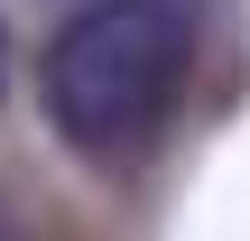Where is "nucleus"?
<instances>
[{
	"mask_svg": "<svg viewBox=\"0 0 250 241\" xmlns=\"http://www.w3.org/2000/svg\"><path fill=\"white\" fill-rule=\"evenodd\" d=\"M195 46H204V0H74L65 28L46 37L37 102L74 158L130 167L176 121Z\"/></svg>",
	"mask_w": 250,
	"mask_h": 241,
	"instance_id": "nucleus-1",
	"label": "nucleus"
},
{
	"mask_svg": "<svg viewBox=\"0 0 250 241\" xmlns=\"http://www.w3.org/2000/svg\"><path fill=\"white\" fill-rule=\"evenodd\" d=\"M0 93H9V28H0Z\"/></svg>",
	"mask_w": 250,
	"mask_h": 241,
	"instance_id": "nucleus-2",
	"label": "nucleus"
},
{
	"mask_svg": "<svg viewBox=\"0 0 250 241\" xmlns=\"http://www.w3.org/2000/svg\"><path fill=\"white\" fill-rule=\"evenodd\" d=\"M0 241H9V204H0Z\"/></svg>",
	"mask_w": 250,
	"mask_h": 241,
	"instance_id": "nucleus-3",
	"label": "nucleus"
}]
</instances>
